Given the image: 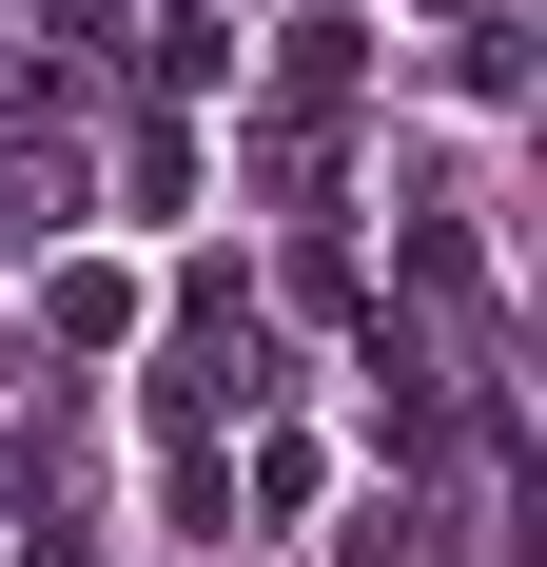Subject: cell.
<instances>
[{
	"mask_svg": "<svg viewBox=\"0 0 547 567\" xmlns=\"http://www.w3.org/2000/svg\"><path fill=\"white\" fill-rule=\"evenodd\" d=\"M255 79H274V117H293V137H313V117L352 99V79H372V40H352V20H332V0H313V20H293V40H274Z\"/></svg>",
	"mask_w": 547,
	"mask_h": 567,
	"instance_id": "6da1fadb",
	"label": "cell"
},
{
	"mask_svg": "<svg viewBox=\"0 0 547 567\" xmlns=\"http://www.w3.org/2000/svg\"><path fill=\"white\" fill-rule=\"evenodd\" d=\"M137 313H157V293L117 275V255H59V275H40V333L59 352H137Z\"/></svg>",
	"mask_w": 547,
	"mask_h": 567,
	"instance_id": "7a4b0ae2",
	"label": "cell"
},
{
	"mask_svg": "<svg viewBox=\"0 0 547 567\" xmlns=\"http://www.w3.org/2000/svg\"><path fill=\"white\" fill-rule=\"evenodd\" d=\"M137 79H157V117H176V99H235V0H176Z\"/></svg>",
	"mask_w": 547,
	"mask_h": 567,
	"instance_id": "3957f363",
	"label": "cell"
},
{
	"mask_svg": "<svg viewBox=\"0 0 547 567\" xmlns=\"http://www.w3.org/2000/svg\"><path fill=\"white\" fill-rule=\"evenodd\" d=\"M117 196H137V216H196V137H176V117H117Z\"/></svg>",
	"mask_w": 547,
	"mask_h": 567,
	"instance_id": "277c9868",
	"label": "cell"
},
{
	"mask_svg": "<svg viewBox=\"0 0 547 567\" xmlns=\"http://www.w3.org/2000/svg\"><path fill=\"white\" fill-rule=\"evenodd\" d=\"M411 275H431V313H469V333L508 313V293H489V235H469V216H431V235H411Z\"/></svg>",
	"mask_w": 547,
	"mask_h": 567,
	"instance_id": "5b68a950",
	"label": "cell"
},
{
	"mask_svg": "<svg viewBox=\"0 0 547 567\" xmlns=\"http://www.w3.org/2000/svg\"><path fill=\"white\" fill-rule=\"evenodd\" d=\"M20 567H99V528H79V509H20Z\"/></svg>",
	"mask_w": 547,
	"mask_h": 567,
	"instance_id": "8992f818",
	"label": "cell"
}]
</instances>
